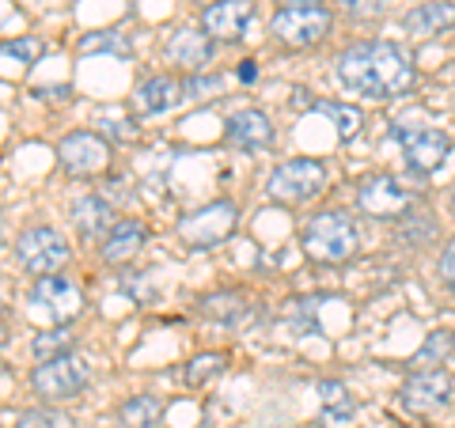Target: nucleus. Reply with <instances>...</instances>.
I'll list each match as a JSON object with an SVG mask.
<instances>
[{
	"mask_svg": "<svg viewBox=\"0 0 455 428\" xmlns=\"http://www.w3.org/2000/svg\"><path fill=\"white\" fill-rule=\"evenodd\" d=\"M27 307L46 326H68L84 311V292L68 277H38L27 296Z\"/></svg>",
	"mask_w": 455,
	"mask_h": 428,
	"instance_id": "39448f33",
	"label": "nucleus"
},
{
	"mask_svg": "<svg viewBox=\"0 0 455 428\" xmlns=\"http://www.w3.org/2000/svg\"><path fill=\"white\" fill-rule=\"evenodd\" d=\"M300 247L311 262L319 266H341L349 262L361 247V232L349 220V212H319L300 232Z\"/></svg>",
	"mask_w": 455,
	"mask_h": 428,
	"instance_id": "f03ea898",
	"label": "nucleus"
},
{
	"mask_svg": "<svg viewBox=\"0 0 455 428\" xmlns=\"http://www.w3.org/2000/svg\"><path fill=\"white\" fill-rule=\"evenodd\" d=\"M224 80L220 76H194L182 83V91H187V99H212V91H220Z\"/></svg>",
	"mask_w": 455,
	"mask_h": 428,
	"instance_id": "7c9ffc66",
	"label": "nucleus"
},
{
	"mask_svg": "<svg viewBox=\"0 0 455 428\" xmlns=\"http://www.w3.org/2000/svg\"><path fill=\"white\" fill-rule=\"evenodd\" d=\"M326 186V167L319 160H289L277 163L266 182V194L277 205H304Z\"/></svg>",
	"mask_w": 455,
	"mask_h": 428,
	"instance_id": "0eeeda50",
	"label": "nucleus"
},
{
	"mask_svg": "<svg viewBox=\"0 0 455 428\" xmlns=\"http://www.w3.org/2000/svg\"><path fill=\"white\" fill-rule=\"evenodd\" d=\"M451 391H455V383L444 368H425V372H414L403 383V406L410 413L444 409L451 402Z\"/></svg>",
	"mask_w": 455,
	"mask_h": 428,
	"instance_id": "f8f14e48",
	"label": "nucleus"
},
{
	"mask_svg": "<svg viewBox=\"0 0 455 428\" xmlns=\"http://www.w3.org/2000/svg\"><path fill=\"white\" fill-rule=\"evenodd\" d=\"M224 137H228V145H235L243 152H259L274 145V125H269L262 110H235L224 125Z\"/></svg>",
	"mask_w": 455,
	"mask_h": 428,
	"instance_id": "4468645a",
	"label": "nucleus"
},
{
	"mask_svg": "<svg viewBox=\"0 0 455 428\" xmlns=\"http://www.w3.org/2000/svg\"><path fill=\"white\" fill-rule=\"evenodd\" d=\"M331 8L326 4H304V8H277L269 20V31L281 46L289 50H307L331 35Z\"/></svg>",
	"mask_w": 455,
	"mask_h": 428,
	"instance_id": "7ed1b4c3",
	"label": "nucleus"
},
{
	"mask_svg": "<svg viewBox=\"0 0 455 428\" xmlns=\"http://www.w3.org/2000/svg\"><path fill=\"white\" fill-rule=\"evenodd\" d=\"M88 379H92L88 361L68 353V356H57V361L38 364L31 372V387L38 398H46V402H68V398H76L88 387Z\"/></svg>",
	"mask_w": 455,
	"mask_h": 428,
	"instance_id": "423d86ee",
	"label": "nucleus"
},
{
	"mask_svg": "<svg viewBox=\"0 0 455 428\" xmlns=\"http://www.w3.org/2000/svg\"><path fill=\"white\" fill-rule=\"evenodd\" d=\"M73 224L84 239H107L114 232V209L103 197H80L73 205Z\"/></svg>",
	"mask_w": 455,
	"mask_h": 428,
	"instance_id": "a211bd4d",
	"label": "nucleus"
},
{
	"mask_svg": "<svg viewBox=\"0 0 455 428\" xmlns=\"http://www.w3.org/2000/svg\"><path fill=\"white\" fill-rule=\"evenodd\" d=\"M16 428H73V421L57 409H27L16 417Z\"/></svg>",
	"mask_w": 455,
	"mask_h": 428,
	"instance_id": "cd10ccee",
	"label": "nucleus"
},
{
	"mask_svg": "<svg viewBox=\"0 0 455 428\" xmlns=\"http://www.w3.org/2000/svg\"><path fill=\"white\" fill-rule=\"evenodd\" d=\"M315 398H319V409H323V417L331 421V424H346L357 417V402H353V394L346 383H338V379H323L319 387H315Z\"/></svg>",
	"mask_w": 455,
	"mask_h": 428,
	"instance_id": "6ab92c4d",
	"label": "nucleus"
},
{
	"mask_svg": "<svg viewBox=\"0 0 455 428\" xmlns=\"http://www.w3.org/2000/svg\"><path fill=\"white\" fill-rule=\"evenodd\" d=\"M140 242H145V227L133 220H122V224H114V232L103 239V258L110 266H122L140 250Z\"/></svg>",
	"mask_w": 455,
	"mask_h": 428,
	"instance_id": "aec40b11",
	"label": "nucleus"
},
{
	"mask_svg": "<svg viewBox=\"0 0 455 428\" xmlns=\"http://www.w3.org/2000/svg\"><path fill=\"white\" fill-rule=\"evenodd\" d=\"M167 61L171 65H182L190 73H202V68L212 61V38L205 31H194V27H182L167 38Z\"/></svg>",
	"mask_w": 455,
	"mask_h": 428,
	"instance_id": "2eb2a0df",
	"label": "nucleus"
},
{
	"mask_svg": "<svg viewBox=\"0 0 455 428\" xmlns=\"http://www.w3.org/2000/svg\"><path fill=\"white\" fill-rule=\"evenodd\" d=\"M338 83L364 99H398L414 88L418 68L398 42H357L338 53Z\"/></svg>",
	"mask_w": 455,
	"mask_h": 428,
	"instance_id": "f257e3e1",
	"label": "nucleus"
},
{
	"mask_svg": "<svg viewBox=\"0 0 455 428\" xmlns=\"http://www.w3.org/2000/svg\"><path fill=\"white\" fill-rule=\"evenodd\" d=\"M357 205L376 220H398L410 205H414V194H410L406 186H398L391 175H372V178L361 182Z\"/></svg>",
	"mask_w": 455,
	"mask_h": 428,
	"instance_id": "9d476101",
	"label": "nucleus"
},
{
	"mask_svg": "<svg viewBox=\"0 0 455 428\" xmlns=\"http://www.w3.org/2000/svg\"><path fill=\"white\" fill-rule=\"evenodd\" d=\"M197 307H202L205 319L224 322V326H239V322L247 319V299L239 296V292H212V296H205Z\"/></svg>",
	"mask_w": 455,
	"mask_h": 428,
	"instance_id": "412c9836",
	"label": "nucleus"
},
{
	"mask_svg": "<svg viewBox=\"0 0 455 428\" xmlns=\"http://www.w3.org/2000/svg\"><path fill=\"white\" fill-rule=\"evenodd\" d=\"M228 356L224 353H197L194 361L187 364V372H182V379H187V387H205L209 379H217L224 372Z\"/></svg>",
	"mask_w": 455,
	"mask_h": 428,
	"instance_id": "b1692460",
	"label": "nucleus"
},
{
	"mask_svg": "<svg viewBox=\"0 0 455 428\" xmlns=\"http://www.w3.org/2000/svg\"><path fill=\"white\" fill-rule=\"evenodd\" d=\"M281 8H304V4H323V0H277Z\"/></svg>",
	"mask_w": 455,
	"mask_h": 428,
	"instance_id": "72a5a7b5",
	"label": "nucleus"
},
{
	"mask_svg": "<svg viewBox=\"0 0 455 428\" xmlns=\"http://www.w3.org/2000/svg\"><path fill=\"white\" fill-rule=\"evenodd\" d=\"M80 53H114V57H130V35L122 31H99V35H88L80 38Z\"/></svg>",
	"mask_w": 455,
	"mask_h": 428,
	"instance_id": "a878e982",
	"label": "nucleus"
},
{
	"mask_svg": "<svg viewBox=\"0 0 455 428\" xmlns=\"http://www.w3.org/2000/svg\"><path fill=\"white\" fill-rule=\"evenodd\" d=\"M235 227H239V209L232 202H209L179 220V235L187 239L194 250H212L232 239Z\"/></svg>",
	"mask_w": 455,
	"mask_h": 428,
	"instance_id": "20e7f679",
	"label": "nucleus"
},
{
	"mask_svg": "<svg viewBox=\"0 0 455 428\" xmlns=\"http://www.w3.org/2000/svg\"><path fill=\"white\" fill-rule=\"evenodd\" d=\"M440 277H444V284L455 292V239L448 242V250H444V258H440Z\"/></svg>",
	"mask_w": 455,
	"mask_h": 428,
	"instance_id": "2f4dec72",
	"label": "nucleus"
},
{
	"mask_svg": "<svg viewBox=\"0 0 455 428\" xmlns=\"http://www.w3.org/2000/svg\"><path fill=\"white\" fill-rule=\"evenodd\" d=\"M118 417L130 428H156V424H160V417H164V402H160V398H152V394L125 398L122 409H118Z\"/></svg>",
	"mask_w": 455,
	"mask_h": 428,
	"instance_id": "4be33fe9",
	"label": "nucleus"
},
{
	"mask_svg": "<svg viewBox=\"0 0 455 428\" xmlns=\"http://www.w3.org/2000/svg\"><path fill=\"white\" fill-rule=\"evenodd\" d=\"M349 20H379L387 12V0H341Z\"/></svg>",
	"mask_w": 455,
	"mask_h": 428,
	"instance_id": "c756f323",
	"label": "nucleus"
},
{
	"mask_svg": "<svg viewBox=\"0 0 455 428\" xmlns=\"http://www.w3.org/2000/svg\"><path fill=\"white\" fill-rule=\"evenodd\" d=\"M57 160H61V167L73 178H99L110 170L114 152L99 133L80 130V133H68L61 145H57Z\"/></svg>",
	"mask_w": 455,
	"mask_h": 428,
	"instance_id": "1a4fd4ad",
	"label": "nucleus"
},
{
	"mask_svg": "<svg viewBox=\"0 0 455 428\" xmlns=\"http://www.w3.org/2000/svg\"><path fill=\"white\" fill-rule=\"evenodd\" d=\"M254 76H259V68H254V61H243V68H239V80H243V83H254Z\"/></svg>",
	"mask_w": 455,
	"mask_h": 428,
	"instance_id": "473e14b6",
	"label": "nucleus"
},
{
	"mask_svg": "<svg viewBox=\"0 0 455 428\" xmlns=\"http://www.w3.org/2000/svg\"><path fill=\"white\" fill-rule=\"evenodd\" d=\"M323 114H331L334 118V130H338V140H353L361 133V125H364V114L357 107H349V103H315Z\"/></svg>",
	"mask_w": 455,
	"mask_h": 428,
	"instance_id": "393cba45",
	"label": "nucleus"
},
{
	"mask_svg": "<svg viewBox=\"0 0 455 428\" xmlns=\"http://www.w3.org/2000/svg\"><path fill=\"white\" fill-rule=\"evenodd\" d=\"M254 16V0H212L202 12V31L209 38H224L235 42L247 31V23Z\"/></svg>",
	"mask_w": 455,
	"mask_h": 428,
	"instance_id": "ddd939ff",
	"label": "nucleus"
},
{
	"mask_svg": "<svg viewBox=\"0 0 455 428\" xmlns=\"http://www.w3.org/2000/svg\"><path fill=\"white\" fill-rule=\"evenodd\" d=\"M16 258L27 273L35 277H53L61 266H68L73 258V250H68V242L61 232H53V227H27V232L16 239Z\"/></svg>",
	"mask_w": 455,
	"mask_h": 428,
	"instance_id": "6e6552de",
	"label": "nucleus"
},
{
	"mask_svg": "<svg viewBox=\"0 0 455 428\" xmlns=\"http://www.w3.org/2000/svg\"><path fill=\"white\" fill-rule=\"evenodd\" d=\"M16 57L20 65H35L42 57V42L38 38H16V42H4V61Z\"/></svg>",
	"mask_w": 455,
	"mask_h": 428,
	"instance_id": "c85d7f7f",
	"label": "nucleus"
},
{
	"mask_svg": "<svg viewBox=\"0 0 455 428\" xmlns=\"http://www.w3.org/2000/svg\"><path fill=\"white\" fill-rule=\"evenodd\" d=\"M403 140V160L410 170L418 175H433V170L444 167L448 152H451V137L440 130H398Z\"/></svg>",
	"mask_w": 455,
	"mask_h": 428,
	"instance_id": "9b49d317",
	"label": "nucleus"
},
{
	"mask_svg": "<svg viewBox=\"0 0 455 428\" xmlns=\"http://www.w3.org/2000/svg\"><path fill=\"white\" fill-rule=\"evenodd\" d=\"M403 27L414 38H433V35H444L455 27V4L451 0H436V4H421L414 12H406Z\"/></svg>",
	"mask_w": 455,
	"mask_h": 428,
	"instance_id": "f3484780",
	"label": "nucleus"
},
{
	"mask_svg": "<svg viewBox=\"0 0 455 428\" xmlns=\"http://www.w3.org/2000/svg\"><path fill=\"white\" fill-rule=\"evenodd\" d=\"M182 99H187V91H182V83L175 76H152L137 88L133 95V110L137 114H164L171 107H179Z\"/></svg>",
	"mask_w": 455,
	"mask_h": 428,
	"instance_id": "dca6fc26",
	"label": "nucleus"
},
{
	"mask_svg": "<svg viewBox=\"0 0 455 428\" xmlns=\"http://www.w3.org/2000/svg\"><path fill=\"white\" fill-rule=\"evenodd\" d=\"M451 349H455V334H451V330L429 334V337H425V345H421V353L414 356V364L421 368V364H429V361H444Z\"/></svg>",
	"mask_w": 455,
	"mask_h": 428,
	"instance_id": "bb28decb",
	"label": "nucleus"
},
{
	"mask_svg": "<svg viewBox=\"0 0 455 428\" xmlns=\"http://www.w3.org/2000/svg\"><path fill=\"white\" fill-rule=\"evenodd\" d=\"M31 353H35L38 364L57 361V356H68V353H73V334H68V326H53V330H42V334L31 341Z\"/></svg>",
	"mask_w": 455,
	"mask_h": 428,
	"instance_id": "5701e85b",
	"label": "nucleus"
}]
</instances>
